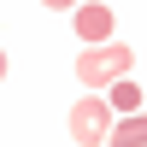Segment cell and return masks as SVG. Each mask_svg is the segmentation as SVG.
Wrapping results in <instances>:
<instances>
[{"label":"cell","instance_id":"6da1fadb","mask_svg":"<svg viewBox=\"0 0 147 147\" xmlns=\"http://www.w3.org/2000/svg\"><path fill=\"white\" fill-rule=\"evenodd\" d=\"M129 65H136V53H129V47H118V41H106V47H94V53L77 59V77L88 82V88H106V82L129 77Z\"/></svg>","mask_w":147,"mask_h":147},{"label":"cell","instance_id":"7a4b0ae2","mask_svg":"<svg viewBox=\"0 0 147 147\" xmlns=\"http://www.w3.org/2000/svg\"><path fill=\"white\" fill-rule=\"evenodd\" d=\"M106 124H112V106H106V100H77V106H71V136H77L82 147L106 141Z\"/></svg>","mask_w":147,"mask_h":147},{"label":"cell","instance_id":"3957f363","mask_svg":"<svg viewBox=\"0 0 147 147\" xmlns=\"http://www.w3.org/2000/svg\"><path fill=\"white\" fill-rule=\"evenodd\" d=\"M77 35L82 41H106V35H112V6H77Z\"/></svg>","mask_w":147,"mask_h":147},{"label":"cell","instance_id":"277c9868","mask_svg":"<svg viewBox=\"0 0 147 147\" xmlns=\"http://www.w3.org/2000/svg\"><path fill=\"white\" fill-rule=\"evenodd\" d=\"M106 141H118V147H141V141H147L141 112H124V124H106Z\"/></svg>","mask_w":147,"mask_h":147},{"label":"cell","instance_id":"5b68a950","mask_svg":"<svg viewBox=\"0 0 147 147\" xmlns=\"http://www.w3.org/2000/svg\"><path fill=\"white\" fill-rule=\"evenodd\" d=\"M106 88H112V100H106V106H118V112H141V82L118 77V82H106Z\"/></svg>","mask_w":147,"mask_h":147},{"label":"cell","instance_id":"8992f818","mask_svg":"<svg viewBox=\"0 0 147 147\" xmlns=\"http://www.w3.org/2000/svg\"><path fill=\"white\" fill-rule=\"evenodd\" d=\"M41 6H82V0H41Z\"/></svg>","mask_w":147,"mask_h":147},{"label":"cell","instance_id":"52a82bcc","mask_svg":"<svg viewBox=\"0 0 147 147\" xmlns=\"http://www.w3.org/2000/svg\"><path fill=\"white\" fill-rule=\"evenodd\" d=\"M0 77H6V53H0Z\"/></svg>","mask_w":147,"mask_h":147}]
</instances>
